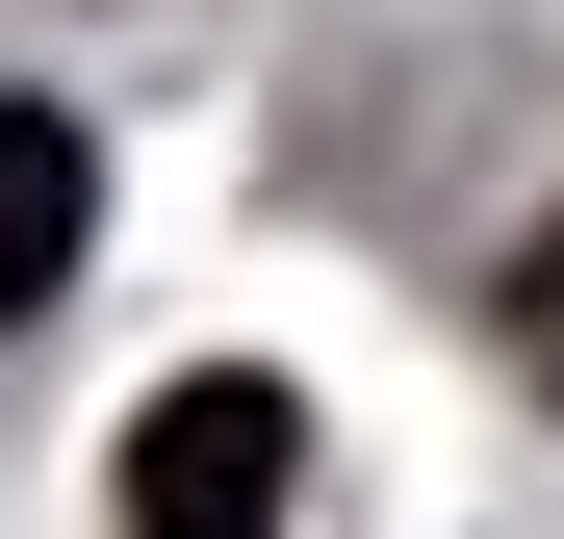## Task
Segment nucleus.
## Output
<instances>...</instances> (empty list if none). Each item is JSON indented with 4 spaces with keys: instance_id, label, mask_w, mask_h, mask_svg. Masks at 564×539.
Here are the masks:
<instances>
[{
    "instance_id": "1",
    "label": "nucleus",
    "mask_w": 564,
    "mask_h": 539,
    "mask_svg": "<svg viewBox=\"0 0 564 539\" xmlns=\"http://www.w3.org/2000/svg\"><path fill=\"white\" fill-rule=\"evenodd\" d=\"M129 539H282V488H308V411L257 386V359H180V386L129 411Z\"/></svg>"
},
{
    "instance_id": "2",
    "label": "nucleus",
    "mask_w": 564,
    "mask_h": 539,
    "mask_svg": "<svg viewBox=\"0 0 564 539\" xmlns=\"http://www.w3.org/2000/svg\"><path fill=\"white\" fill-rule=\"evenodd\" d=\"M77 231H104V154H77V104H0V334L77 283Z\"/></svg>"
},
{
    "instance_id": "3",
    "label": "nucleus",
    "mask_w": 564,
    "mask_h": 539,
    "mask_svg": "<svg viewBox=\"0 0 564 539\" xmlns=\"http://www.w3.org/2000/svg\"><path fill=\"white\" fill-rule=\"evenodd\" d=\"M539 386H564V231H539Z\"/></svg>"
}]
</instances>
